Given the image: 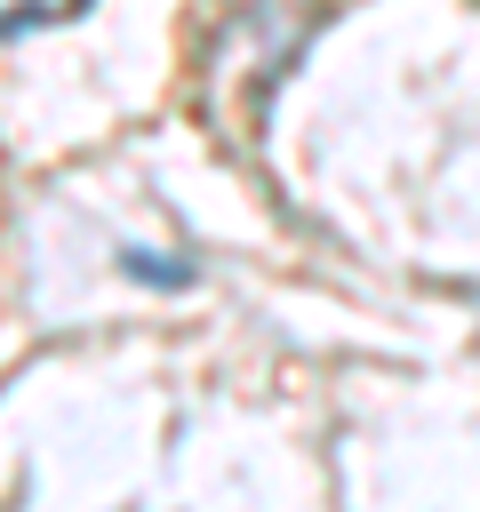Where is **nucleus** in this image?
I'll return each mask as SVG.
<instances>
[{"mask_svg": "<svg viewBox=\"0 0 480 512\" xmlns=\"http://www.w3.org/2000/svg\"><path fill=\"white\" fill-rule=\"evenodd\" d=\"M88 0H0V40L16 32H48V24H72Z\"/></svg>", "mask_w": 480, "mask_h": 512, "instance_id": "obj_1", "label": "nucleus"}, {"mask_svg": "<svg viewBox=\"0 0 480 512\" xmlns=\"http://www.w3.org/2000/svg\"><path fill=\"white\" fill-rule=\"evenodd\" d=\"M128 272H136V280H160V288H184V280H192V264H160L152 248H136V256H128Z\"/></svg>", "mask_w": 480, "mask_h": 512, "instance_id": "obj_2", "label": "nucleus"}]
</instances>
